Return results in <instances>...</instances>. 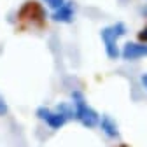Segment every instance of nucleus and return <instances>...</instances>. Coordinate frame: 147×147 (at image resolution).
<instances>
[{"label": "nucleus", "mask_w": 147, "mask_h": 147, "mask_svg": "<svg viewBox=\"0 0 147 147\" xmlns=\"http://www.w3.org/2000/svg\"><path fill=\"white\" fill-rule=\"evenodd\" d=\"M128 33V28L123 21H116L109 26H103L100 30V37L103 40V46H105V54L109 60H117L121 56V49L117 46V40L121 37H124Z\"/></svg>", "instance_id": "obj_2"}, {"label": "nucleus", "mask_w": 147, "mask_h": 147, "mask_svg": "<svg viewBox=\"0 0 147 147\" xmlns=\"http://www.w3.org/2000/svg\"><path fill=\"white\" fill-rule=\"evenodd\" d=\"M42 2H44L51 11H56V9H60V7L67 2V0H42Z\"/></svg>", "instance_id": "obj_7"}, {"label": "nucleus", "mask_w": 147, "mask_h": 147, "mask_svg": "<svg viewBox=\"0 0 147 147\" xmlns=\"http://www.w3.org/2000/svg\"><path fill=\"white\" fill-rule=\"evenodd\" d=\"M137 39H138V42H145V44H147V23H145V25L138 30Z\"/></svg>", "instance_id": "obj_8"}, {"label": "nucleus", "mask_w": 147, "mask_h": 147, "mask_svg": "<svg viewBox=\"0 0 147 147\" xmlns=\"http://www.w3.org/2000/svg\"><path fill=\"white\" fill-rule=\"evenodd\" d=\"M7 112H9V107H7V102H5V98L0 95V117H4V116H7Z\"/></svg>", "instance_id": "obj_9"}, {"label": "nucleus", "mask_w": 147, "mask_h": 147, "mask_svg": "<svg viewBox=\"0 0 147 147\" xmlns=\"http://www.w3.org/2000/svg\"><path fill=\"white\" fill-rule=\"evenodd\" d=\"M147 56V44L145 42H126L121 47V58L124 61H137Z\"/></svg>", "instance_id": "obj_4"}, {"label": "nucleus", "mask_w": 147, "mask_h": 147, "mask_svg": "<svg viewBox=\"0 0 147 147\" xmlns=\"http://www.w3.org/2000/svg\"><path fill=\"white\" fill-rule=\"evenodd\" d=\"M35 116L42 123H46L51 130H60V128H63L70 121L63 112H60L58 109H49V107H44V105L35 110Z\"/></svg>", "instance_id": "obj_3"}, {"label": "nucleus", "mask_w": 147, "mask_h": 147, "mask_svg": "<svg viewBox=\"0 0 147 147\" xmlns=\"http://www.w3.org/2000/svg\"><path fill=\"white\" fill-rule=\"evenodd\" d=\"M140 82H142L144 89L147 91V74H142V77H140Z\"/></svg>", "instance_id": "obj_10"}, {"label": "nucleus", "mask_w": 147, "mask_h": 147, "mask_svg": "<svg viewBox=\"0 0 147 147\" xmlns=\"http://www.w3.org/2000/svg\"><path fill=\"white\" fill-rule=\"evenodd\" d=\"M117 147H130V145H126V144H119Z\"/></svg>", "instance_id": "obj_12"}, {"label": "nucleus", "mask_w": 147, "mask_h": 147, "mask_svg": "<svg viewBox=\"0 0 147 147\" xmlns=\"http://www.w3.org/2000/svg\"><path fill=\"white\" fill-rule=\"evenodd\" d=\"M142 16H144V18H145V20H147V5H145V7L142 9Z\"/></svg>", "instance_id": "obj_11"}, {"label": "nucleus", "mask_w": 147, "mask_h": 147, "mask_svg": "<svg viewBox=\"0 0 147 147\" xmlns=\"http://www.w3.org/2000/svg\"><path fill=\"white\" fill-rule=\"evenodd\" d=\"M98 128L102 130V133L110 138V140H117L121 137L119 133V126L116 123V119L110 116V114H102L100 116V123H98Z\"/></svg>", "instance_id": "obj_6"}, {"label": "nucleus", "mask_w": 147, "mask_h": 147, "mask_svg": "<svg viewBox=\"0 0 147 147\" xmlns=\"http://www.w3.org/2000/svg\"><path fill=\"white\" fill-rule=\"evenodd\" d=\"M51 20H53L54 23L70 25L74 20H76V2H74V0H67V2H65L60 9L53 11Z\"/></svg>", "instance_id": "obj_5"}, {"label": "nucleus", "mask_w": 147, "mask_h": 147, "mask_svg": "<svg viewBox=\"0 0 147 147\" xmlns=\"http://www.w3.org/2000/svg\"><path fill=\"white\" fill-rule=\"evenodd\" d=\"M72 107H74V119L79 121L84 128H96L100 123V114L88 105L84 95L81 91H72Z\"/></svg>", "instance_id": "obj_1"}]
</instances>
